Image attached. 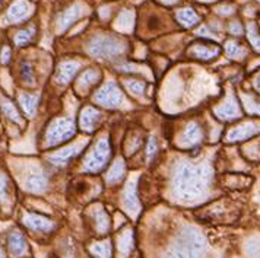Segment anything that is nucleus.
<instances>
[{"instance_id": "obj_1", "label": "nucleus", "mask_w": 260, "mask_h": 258, "mask_svg": "<svg viewBox=\"0 0 260 258\" xmlns=\"http://www.w3.org/2000/svg\"><path fill=\"white\" fill-rule=\"evenodd\" d=\"M212 179V168L208 164L183 162L177 166L173 178L174 194L181 201H194L203 197Z\"/></svg>"}, {"instance_id": "obj_2", "label": "nucleus", "mask_w": 260, "mask_h": 258, "mask_svg": "<svg viewBox=\"0 0 260 258\" xmlns=\"http://www.w3.org/2000/svg\"><path fill=\"white\" fill-rule=\"evenodd\" d=\"M206 239L196 229L187 226L177 235L167 258H202L206 252Z\"/></svg>"}, {"instance_id": "obj_3", "label": "nucleus", "mask_w": 260, "mask_h": 258, "mask_svg": "<svg viewBox=\"0 0 260 258\" xmlns=\"http://www.w3.org/2000/svg\"><path fill=\"white\" fill-rule=\"evenodd\" d=\"M127 47V43L123 38L114 35H95L88 43V53L96 59H114L121 56Z\"/></svg>"}, {"instance_id": "obj_4", "label": "nucleus", "mask_w": 260, "mask_h": 258, "mask_svg": "<svg viewBox=\"0 0 260 258\" xmlns=\"http://www.w3.org/2000/svg\"><path fill=\"white\" fill-rule=\"evenodd\" d=\"M75 134V124L69 118H57L51 121L46 133L47 146H56L61 141H66Z\"/></svg>"}, {"instance_id": "obj_5", "label": "nucleus", "mask_w": 260, "mask_h": 258, "mask_svg": "<svg viewBox=\"0 0 260 258\" xmlns=\"http://www.w3.org/2000/svg\"><path fill=\"white\" fill-rule=\"evenodd\" d=\"M110 143L107 139H101L96 143L95 149L88 155L85 164H83V171L85 172H98L106 166L107 161L110 158Z\"/></svg>"}, {"instance_id": "obj_6", "label": "nucleus", "mask_w": 260, "mask_h": 258, "mask_svg": "<svg viewBox=\"0 0 260 258\" xmlns=\"http://www.w3.org/2000/svg\"><path fill=\"white\" fill-rule=\"evenodd\" d=\"M95 102L107 108H120L126 104L124 95L118 89L114 82H108L104 85L94 96Z\"/></svg>"}, {"instance_id": "obj_7", "label": "nucleus", "mask_w": 260, "mask_h": 258, "mask_svg": "<svg viewBox=\"0 0 260 258\" xmlns=\"http://www.w3.org/2000/svg\"><path fill=\"white\" fill-rule=\"evenodd\" d=\"M257 133H260L259 121H246V123H243V124H240V126L230 130L226 133V136H225V140L228 141V143L247 140L250 137L256 136Z\"/></svg>"}, {"instance_id": "obj_8", "label": "nucleus", "mask_w": 260, "mask_h": 258, "mask_svg": "<svg viewBox=\"0 0 260 258\" xmlns=\"http://www.w3.org/2000/svg\"><path fill=\"white\" fill-rule=\"evenodd\" d=\"M215 116L219 118V120H224V121H230V120H236L241 116V108L240 104L236 99V96L233 94L228 95V98L224 101V104L219 106H216L213 109Z\"/></svg>"}, {"instance_id": "obj_9", "label": "nucleus", "mask_w": 260, "mask_h": 258, "mask_svg": "<svg viewBox=\"0 0 260 258\" xmlns=\"http://www.w3.org/2000/svg\"><path fill=\"white\" fill-rule=\"evenodd\" d=\"M221 53V48L216 44H206V43H196L189 48L187 54L190 57L196 60H202V61H208L215 57H218Z\"/></svg>"}, {"instance_id": "obj_10", "label": "nucleus", "mask_w": 260, "mask_h": 258, "mask_svg": "<svg viewBox=\"0 0 260 258\" xmlns=\"http://www.w3.org/2000/svg\"><path fill=\"white\" fill-rule=\"evenodd\" d=\"M83 15H85V8L82 5H79V3L72 5L68 11H64L60 15L59 22H57V29L60 32H64L71 25L75 24L79 18H82Z\"/></svg>"}, {"instance_id": "obj_11", "label": "nucleus", "mask_w": 260, "mask_h": 258, "mask_svg": "<svg viewBox=\"0 0 260 258\" xmlns=\"http://www.w3.org/2000/svg\"><path fill=\"white\" fill-rule=\"evenodd\" d=\"M31 5L26 2V0H16L12 6L9 8L8 15H6V19L12 24H18V22H22L25 21L29 15H31Z\"/></svg>"}, {"instance_id": "obj_12", "label": "nucleus", "mask_w": 260, "mask_h": 258, "mask_svg": "<svg viewBox=\"0 0 260 258\" xmlns=\"http://www.w3.org/2000/svg\"><path fill=\"white\" fill-rule=\"evenodd\" d=\"M123 204H124V209L133 214H136L139 211V200L136 196V179H130L126 186L124 190V194H123Z\"/></svg>"}, {"instance_id": "obj_13", "label": "nucleus", "mask_w": 260, "mask_h": 258, "mask_svg": "<svg viewBox=\"0 0 260 258\" xmlns=\"http://www.w3.org/2000/svg\"><path fill=\"white\" fill-rule=\"evenodd\" d=\"M100 120H101V113L98 109H95L92 106L83 108L81 117H79L81 129L85 131H92L96 127V124L100 123Z\"/></svg>"}, {"instance_id": "obj_14", "label": "nucleus", "mask_w": 260, "mask_h": 258, "mask_svg": "<svg viewBox=\"0 0 260 258\" xmlns=\"http://www.w3.org/2000/svg\"><path fill=\"white\" fill-rule=\"evenodd\" d=\"M24 223L34 231H40V232H47L53 229V222L48 220L47 217H43L40 214H34V213H26L24 216Z\"/></svg>"}, {"instance_id": "obj_15", "label": "nucleus", "mask_w": 260, "mask_h": 258, "mask_svg": "<svg viewBox=\"0 0 260 258\" xmlns=\"http://www.w3.org/2000/svg\"><path fill=\"white\" fill-rule=\"evenodd\" d=\"M79 70V63L78 61H64L61 63L56 73V81L60 85H66L73 79V76Z\"/></svg>"}, {"instance_id": "obj_16", "label": "nucleus", "mask_w": 260, "mask_h": 258, "mask_svg": "<svg viewBox=\"0 0 260 258\" xmlns=\"http://www.w3.org/2000/svg\"><path fill=\"white\" fill-rule=\"evenodd\" d=\"M203 139V131L198 123H190L181 134V144L183 146H194L201 143Z\"/></svg>"}, {"instance_id": "obj_17", "label": "nucleus", "mask_w": 260, "mask_h": 258, "mask_svg": "<svg viewBox=\"0 0 260 258\" xmlns=\"http://www.w3.org/2000/svg\"><path fill=\"white\" fill-rule=\"evenodd\" d=\"M8 245H9V251L13 257H21L26 252V241L22 234H19V232H12L9 235Z\"/></svg>"}, {"instance_id": "obj_18", "label": "nucleus", "mask_w": 260, "mask_h": 258, "mask_svg": "<svg viewBox=\"0 0 260 258\" xmlns=\"http://www.w3.org/2000/svg\"><path fill=\"white\" fill-rule=\"evenodd\" d=\"M47 187V178L41 172H32L25 179V188L31 193H41Z\"/></svg>"}, {"instance_id": "obj_19", "label": "nucleus", "mask_w": 260, "mask_h": 258, "mask_svg": "<svg viewBox=\"0 0 260 258\" xmlns=\"http://www.w3.org/2000/svg\"><path fill=\"white\" fill-rule=\"evenodd\" d=\"M83 144H73V146L64 149V151H61V152L56 153V155H51V156L48 158V161L53 165H64L69 159H72L73 156H76L78 153L81 152Z\"/></svg>"}, {"instance_id": "obj_20", "label": "nucleus", "mask_w": 260, "mask_h": 258, "mask_svg": "<svg viewBox=\"0 0 260 258\" xmlns=\"http://www.w3.org/2000/svg\"><path fill=\"white\" fill-rule=\"evenodd\" d=\"M176 18L180 24L183 25L184 28H191L196 24H199L201 18L196 15V12L190 8H184V9H180L177 13H176Z\"/></svg>"}, {"instance_id": "obj_21", "label": "nucleus", "mask_w": 260, "mask_h": 258, "mask_svg": "<svg viewBox=\"0 0 260 258\" xmlns=\"http://www.w3.org/2000/svg\"><path fill=\"white\" fill-rule=\"evenodd\" d=\"M19 104H21L26 116L34 117L37 111V104H38V96L37 95H21Z\"/></svg>"}, {"instance_id": "obj_22", "label": "nucleus", "mask_w": 260, "mask_h": 258, "mask_svg": "<svg viewBox=\"0 0 260 258\" xmlns=\"http://www.w3.org/2000/svg\"><path fill=\"white\" fill-rule=\"evenodd\" d=\"M100 79H101V75H100V71L98 70H94V69L86 70L82 76H81L79 83H78V88L85 91V89H88V88H91L92 85H95Z\"/></svg>"}, {"instance_id": "obj_23", "label": "nucleus", "mask_w": 260, "mask_h": 258, "mask_svg": "<svg viewBox=\"0 0 260 258\" xmlns=\"http://www.w3.org/2000/svg\"><path fill=\"white\" fill-rule=\"evenodd\" d=\"M225 51H226V56L233 60L243 59V57L246 56V53H247L246 48L243 47L240 43H237V41H226V44H225Z\"/></svg>"}, {"instance_id": "obj_24", "label": "nucleus", "mask_w": 260, "mask_h": 258, "mask_svg": "<svg viewBox=\"0 0 260 258\" xmlns=\"http://www.w3.org/2000/svg\"><path fill=\"white\" fill-rule=\"evenodd\" d=\"M116 28L121 32H130L133 28V12L124 11L120 13L117 21H116Z\"/></svg>"}, {"instance_id": "obj_25", "label": "nucleus", "mask_w": 260, "mask_h": 258, "mask_svg": "<svg viewBox=\"0 0 260 258\" xmlns=\"http://www.w3.org/2000/svg\"><path fill=\"white\" fill-rule=\"evenodd\" d=\"M91 254L96 258H110L111 257V245L110 241H103V242H96L89 248Z\"/></svg>"}, {"instance_id": "obj_26", "label": "nucleus", "mask_w": 260, "mask_h": 258, "mask_svg": "<svg viewBox=\"0 0 260 258\" xmlns=\"http://www.w3.org/2000/svg\"><path fill=\"white\" fill-rule=\"evenodd\" d=\"M124 175V162L121 159H117L116 164L111 166L110 172L107 174V181L108 182H117Z\"/></svg>"}, {"instance_id": "obj_27", "label": "nucleus", "mask_w": 260, "mask_h": 258, "mask_svg": "<svg viewBox=\"0 0 260 258\" xmlns=\"http://www.w3.org/2000/svg\"><path fill=\"white\" fill-rule=\"evenodd\" d=\"M95 226H96V231L100 234H104L110 228V219H108L107 213L103 209L95 211Z\"/></svg>"}, {"instance_id": "obj_28", "label": "nucleus", "mask_w": 260, "mask_h": 258, "mask_svg": "<svg viewBox=\"0 0 260 258\" xmlns=\"http://www.w3.org/2000/svg\"><path fill=\"white\" fill-rule=\"evenodd\" d=\"M0 104H2V109L5 113V116L8 118H11L15 123H21V117H19V113L16 111V108L13 106V104L9 99H5L2 98L0 99Z\"/></svg>"}, {"instance_id": "obj_29", "label": "nucleus", "mask_w": 260, "mask_h": 258, "mask_svg": "<svg viewBox=\"0 0 260 258\" xmlns=\"http://www.w3.org/2000/svg\"><path fill=\"white\" fill-rule=\"evenodd\" d=\"M34 32H36V28H28V29H22V31H19L16 36H15V44L18 46V47H22L25 44H28L29 41H31V38L34 35Z\"/></svg>"}, {"instance_id": "obj_30", "label": "nucleus", "mask_w": 260, "mask_h": 258, "mask_svg": "<svg viewBox=\"0 0 260 258\" xmlns=\"http://www.w3.org/2000/svg\"><path fill=\"white\" fill-rule=\"evenodd\" d=\"M243 104L250 114H260V101L251 95H243Z\"/></svg>"}, {"instance_id": "obj_31", "label": "nucleus", "mask_w": 260, "mask_h": 258, "mask_svg": "<svg viewBox=\"0 0 260 258\" xmlns=\"http://www.w3.org/2000/svg\"><path fill=\"white\" fill-rule=\"evenodd\" d=\"M225 184L231 188H243L247 187L248 184H250V179L241 175H230L225 179Z\"/></svg>"}, {"instance_id": "obj_32", "label": "nucleus", "mask_w": 260, "mask_h": 258, "mask_svg": "<svg viewBox=\"0 0 260 258\" xmlns=\"http://www.w3.org/2000/svg\"><path fill=\"white\" fill-rule=\"evenodd\" d=\"M247 36L248 40H250V43H251V46L254 47V50H256V51H260V35L254 24L248 25Z\"/></svg>"}, {"instance_id": "obj_33", "label": "nucleus", "mask_w": 260, "mask_h": 258, "mask_svg": "<svg viewBox=\"0 0 260 258\" xmlns=\"http://www.w3.org/2000/svg\"><path fill=\"white\" fill-rule=\"evenodd\" d=\"M118 248H120L124 254H127L130 249H132V232H130V231H126L124 234L118 238Z\"/></svg>"}, {"instance_id": "obj_34", "label": "nucleus", "mask_w": 260, "mask_h": 258, "mask_svg": "<svg viewBox=\"0 0 260 258\" xmlns=\"http://www.w3.org/2000/svg\"><path fill=\"white\" fill-rule=\"evenodd\" d=\"M124 85L133 95H142L145 92V86H146L141 81H126Z\"/></svg>"}, {"instance_id": "obj_35", "label": "nucleus", "mask_w": 260, "mask_h": 258, "mask_svg": "<svg viewBox=\"0 0 260 258\" xmlns=\"http://www.w3.org/2000/svg\"><path fill=\"white\" fill-rule=\"evenodd\" d=\"M0 201L6 203L8 201V178L6 175H0Z\"/></svg>"}, {"instance_id": "obj_36", "label": "nucleus", "mask_w": 260, "mask_h": 258, "mask_svg": "<svg viewBox=\"0 0 260 258\" xmlns=\"http://www.w3.org/2000/svg\"><path fill=\"white\" fill-rule=\"evenodd\" d=\"M22 78H24V81L26 83L34 82V73H32V69L29 67V64L22 66Z\"/></svg>"}, {"instance_id": "obj_37", "label": "nucleus", "mask_w": 260, "mask_h": 258, "mask_svg": "<svg viewBox=\"0 0 260 258\" xmlns=\"http://www.w3.org/2000/svg\"><path fill=\"white\" fill-rule=\"evenodd\" d=\"M9 59H11V48L3 47V50H2V54H0V61H2V63H8Z\"/></svg>"}, {"instance_id": "obj_38", "label": "nucleus", "mask_w": 260, "mask_h": 258, "mask_svg": "<svg viewBox=\"0 0 260 258\" xmlns=\"http://www.w3.org/2000/svg\"><path fill=\"white\" fill-rule=\"evenodd\" d=\"M155 153H156V141H155V139H151L149 140V146H148V156H149V159L154 158Z\"/></svg>"}, {"instance_id": "obj_39", "label": "nucleus", "mask_w": 260, "mask_h": 258, "mask_svg": "<svg viewBox=\"0 0 260 258\" xmlns=\"http://www.w3.org/2000/svg\"><path fill=\"white\" fill-rule=\"evenodd\" d=\"M230 32L233 35H241L243 28H241V25L238 24V22H234V24H231V26H230Z\"/></svg>"}, {"instance_id": "obj_40", "label": "nucleus", "mask_w": 260, "mask_h": 258, "mask_svg": "<svg viewBox=\"0 0 260 258\" xmlns=\"http://www.w3.org/2000/svg\"><path fill=\"white\" fill-rule=\"evenodd\" d=\"M218 11H219V13H221V15H231L234 9H233L231 6H225V8H219Z\"/></svg>"}, {"instance_id": "obj_41", "label": "nucleus", "mask_w": 260, "mask_h": 258, "mask_svg": "<svg viewBox=\"0 0 260 258\" xmlns=\"http://www.w3.org/2000/svg\"><path fill=\"white\" fill-rule=\"evenodd\" d=\"M254 88L257 89V92H260V75L254 79Z\"/></svg>"}, {"instance_id": "obj_42", "label": "nucleus", "mask_w": 260, "mask_h": 258, "mask_svg": "<svg viewBox=\"0 0 260 258\" xmlns=\"http://www.w3.org/2000/svg\"><path fill=\"white\" fill-rule=\"evenodd\" d=\"M164 3H167V5H173V3H176V2H178V0H162Z\"/></svg>"}, {"instance_id": "obj_43", "label": "nucleus", "mask_w": 260, "mask_h": 258, "mask_svg": "<svg viewBox=\"0 0 260 258\" xmlns=\"http://www.w3.org/2000/svg\"><path fill=\"white\" fill-rule=\"evenodd\" d=\"M0 258H5L3 257V251H2V248H0Z\"/></svg>"}, {"instance_id": "obj_44", "label": "nucleus", "mask_w": 260, "mask_h": 258, "mask_svg": "<svg viewBox=\"0 0 260 258\" xmlns=\"http://www.w3.org/2000/svg\"><path fill=\"white\" fill-rule=\"evenodd\" d=\"M259 2H260V0H259Z\"/></svg>"}]
</instances>
